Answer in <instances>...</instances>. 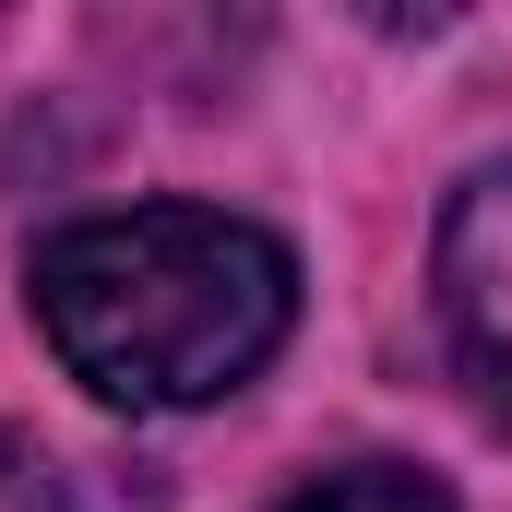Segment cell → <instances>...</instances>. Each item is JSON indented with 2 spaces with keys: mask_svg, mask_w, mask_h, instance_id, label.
I'll list each match as a JSON object with an SVG mask.
<instances>
[{
  "mask_svg": "<svg viewBox=\"0 0 512 512\" xmlns=\"http://www.w3.org/2000/svg\"><path fill=\"white\" fill-rule=\"evenodd\" d=\"M36 334L96 405L131 417H191L262 382V358L298 322V262L274 227L227 203H131V215H72L24 262Z\"/></svg>",
  "mask_w": 512,
  "mask_h": 512,
  "instance_id": "6da1fadb",
  "label": "cell"
},
{
  "mask_svg": "<svg viewBox=\"0 0 512 512\" xmlns=\"http://www.w3.org/2000/svg\"><path fill=\"white\" fill-rule=\"evenodd\" d=\"M429 310H441L465 405L489 429H512V155L453 179L441 239H429Z\"/></svg>",
  "mask_w": 512,
  "mask_h": 512,
  "instance_id": "7a4b0ae2",
  "label": "cell"
},
{
  "mask_svg": "<svg viewBox=\"0 0 512 512\" xmlns=\"http://www.w3.org/2000/svg\"><path fill=\"white\" fill-rule=\"evenodd\" d=\"M274 512H453V489H441V477H417V465H393V453H358V465L298 477Z\"/></svg>",
  "mask_w": 512,
  "mask_h": 512,
  "instance_id": "3957f363",
  "label": "cell"
},
{
  "mask_svg": "<svg viewBox=\"0 0 512 512\" xmlns=\"http://www.w3.org/2000/svg\"><path fill=\"white\" fill-rule=\"evenodd\" d=\"M0 512H72V477L48 465L36 429H0Z\"/></svg>",
  "mask_w": 512,
  "mask_h": 512,
  "instance_id": "277c9868",
  "label": "cell"
}]
</instances>
